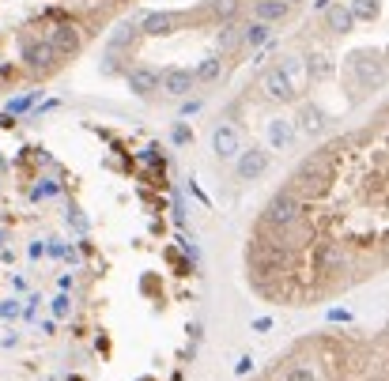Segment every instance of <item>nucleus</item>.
<instances>
[{"label":"nucleus","instance_id":"f257e3e1","mask_svg":"<svg viewBox=\"0 0 389 381\" xmlns=\"http://www.w3.org/2000/svg\"><path fill=\"white\" fill-rule=\"evenodd\" d=\"M212 151H216V159H238V151H242V136H238V128L230 125V121L212 128Z\"/></svg>","mask_w":389,"mask_h":381},{"label":"nucleus","instance_id":"f03ea898","mask_svg":"<svg viewBox=\"0 0 389 381\" xmlns=\"http://www.w3.org/2000/svg\"><path fill=\"white\" fill-rule=\"evenodd\" d=\"M268 163H272V159H268L265 147H242V151H238L235 170H238V178H242V181H257L268 170Z\"/></svg>","mask_w":389,"mask_h":381},{"label":"nucleus","instance_id":"7ed1b4c3","mask_svg":"<svg viewBox=\"0 0 389 381\" xmlns=\"http://www.w3.org/2000/svg\"><path fill=\"white\" fill-rule=\"evenodd\" d=\"M20 50H23V61H27L31 72H50L53 64H57V57H53V50H50L45 38H23Z\"/></svg>","mask_w":389,"mask_h":381},{"label":"nucleus","instance_id":"20e7f679","mask_svg":"<svg viewBox=\"0 0 389 381\" xmlns=\"http://www.w3.org/2000/svg\"><path fill=\"white\" fill-rule=\"evenodd\" d=\"M45 42H50L53 57H72V53H80V31H76L72 23L53 27V34H50Z\"/></svg>","mask_w":389,"mask_h":381},{"label":"nucleus","instance_id":"39448f33","mask_svg":"<svg viewBox=\"0 0 389 381\" xmlns=\"http://www.w3.org/2000/svg\"><path fill=\"white\" fill-rule=\"evenodd\" d=\"M193 68H166L163 76H159V91H166V95H174V98H185L193 91Z\"/></svg>","mask_w":389,"mask_h":381},{"label":"nucleus","instance_id":"423d86ee","mask_svg":"<svg viewBox=\"0 0 389 381\" xmlns=\"http://www.w3.org/2000/svg\"><path fill=\"white\" fill-rule=\"evenodd\" d=\"M265 91H268V98H276V102H291L295 95H299V87L287 80V72L280 68V64L265 72Z\"/></svg>","mask_w":389,"mask_h":381},{"label":"nucleus","instance_id":"0eeeda50","mask_svg":"<svg viewBox=\"0 0 389 381\" xmlns=\"http://www.w3.org/2000/svg\"><path fill=\"white\" fill-rule=\"evenodd\" d=\"M129 91H133V95H140V98H152L155 91H159V72L147 68V64L133 68V72H129Z\"/></svg>","mask_w":389,"mask_h":381},{"label":"nucleus","instance_id":"6e6552de","mask_svg":"<svg viewBox=\"0 0 389 381\" xmlns=\"http://www.w3.org/2000/svg\"><path fill=\"white\" fill-rule=\"evenodd\" d=\"M287 15H291V8H287L284 0H254V20L257 23L276 27V23H284Z\"/></svg>","mask_w":389,"mask_h":381},{"label":"nucleus","instance_id":"1a4fd4ad","mask_svg":"<svg viewBox=\"0 0 389 381\" xmlns=\"http://www.w3.org/2000/svg\"><path fill=\"white\" fill-rule=\"evenodd\" d=\"M295 136H299V128H295V121H287V117H276V121H268V144H272L276 151H284V147H291V144H295Z\"/></svg>","mask_w":389,"mask_h":381},{"label":"nucleus","instance_id":"9d476101","mask_svg":"<svg viewBox=\"0 0 389 381\" xmlns=\"http://www.w3.org/2000/svg\"><path fill=\"white\" fill-rule=\"evenodd\" d=\"M174 27H178V15H174V12H152V15H144V23H140V34H152V38H163V34H174Z\"/></svg>","mask_w":389,"mask_h":381},{"label":"nucleus","instance_id":"9b49d317","mask_svg":"<svg viewBox=\"0 0 389 381\" xmlns=\"http://www.w3.org/2000/svg\"><path fill=\"white\" fill-rule=\"evenodd\" d=\"M325 27L332 34H348L351 27H355V20H351V12L344 4H332V8H325Z\"/></svg>","mask_w":389,"mask_h":381},{"label":"nucleus","instance_id":"f8f14e48","mask_svg":"<svg viewBox=\"0 0 389 381\" xmlns=\"http://www.w3.org/2000/svg\"><path fill=\"white\" fill-rule=\"evenodd\" d=\"M268 38H272V27L257 23V20H249V23L242 27V45H246V50H261Z\"/></svg>","mask_w":389,"mask_h":381},{"label":"nucleus","instance_id":"ddd939ff","mask_svg":"<svg viewBox=\"0 0 389 381\" xmlns=\"http://www.w3.org/2000/svg\"><path fill=\"white\" fill-rule=\"evenodd\" d=\"M136 34H140V27H136V23H117L114 34H110V42H106V50H110V53L125 50V45L136 42Z\"/></svg>","mask_w":389,"mask_h":381},{"label":"nucleus","instance_id":"4468645a","mask_svg":"<svg viewBox=\"0 0 389 381\" xmlns=\"http://www.w3.org/2000/svg\"><path fill=\"white\" fill-rule=\"evenodd\" d=\"M238 45H242V23H223V31H219V57H227V53H235Z\"/></svg>","mask_w":389,"mask_h":381},{"label":"nucleus","instance_id":"2eb2a0df","mask_svg":"<svg viewBox=\"0 0 389 381\" xmlns=\"http://www.w3.org/2000/svg\"><path fill=\"white\" fill-rule=\"evenodd\" d=\"M219 72H223V57H219V53H212V57H205V61L197 64L193 80H197V83H212V80H219Z\"/></svg>","mask_w":389,"mask_h":381},{"label":"nucleus","instance_id":"dca6fc26","mask_svg":"<svg viewBox=\"0 0 389 381\" xmlns=\"http://www.w3.org/2000/svg\"><path fill=\"white\" fill-rule=\"evenodd\" d=\"M348 12H351V20H367V23H374V20H378V12H382V4H378V0H351Z\"/></svg>","mask_w":389,"mask_h":381},{"label":"nucleus","instance_id":"f3484780","mask_svg":"<svg viewBox=\"0 0 389 381\" xmlns=\"http://www.w3.org/2000/svg\"><path fill=\"white\" fill-rule=\"evenodd\" d=\"M212 12L219 15V20H235V12H238V0H212Z\"/></svg>","mask_w":389,"mask_h":381},{"label":"nucleus","instance_id":"a211bd4d","mask_svg":"<svg viewBox=\"0 0 389 381\" xmlns=\"http://www.w3.org/2000/svg\"><path fill=\"white\" fill-rule=\"evenodd\" d=\"M302 128H307V133L321 128V114H318V110H307V114H302Z\"/></svg>","mask_w":389,"mask_h":381},{"label":"nucleus","instance_id":"6ab92c4d","mask_svg":"<svg viewBox=\"0 0 389 381\" xmlns=\"http://www.w3.org/2000/svg\"><path fill=\"white\" fill-rule=\"evenodd\" d=\"M68 294H57V299H53V313H57V318H64V313H68Z\"/></svg>","mask_w":389,"mask_h":381},{"label":"nucleus","instance_id":"aec40b11","mask_svg":"<svg viewBox=\"0 0 389 381\" xmlns=\"http://www.w3.org/2000/svg\"><path fill=\"white\" fill-rule=\"evenodd\" d=\"M53 193H57V185H38V189H34V197H53Z\"/></svg>","mask_w":389,"mask_h":381},{"label":"nucleus","instance_id":"412c9836","mask_svg":"<svg viewBox=\"0 0 389 381\" xmlns=\"http://www.w3.org/2000/svg\"><path fill=\"white\" fill-rule=\"evenodd\" d=\"M268 329H272V321H268V318H257L254 321V332H268Z\"/></svg>","mask_w":389,"mask_h":381},{"label":"nucleus","instance_id":"4be33fe9","mask_svg":"<svg viewBox=\"0 0 389 381\" xmlns=\"http://www.w3.org/2000/svg\"><path fill=\"white\" fill-rule=\"evenodd\" d=\"M284 4H287V8H291V12H295V8H299V4H307V0H284Z\"/></svg>","mask_w":389,"mask_h":381}]
</instances>
